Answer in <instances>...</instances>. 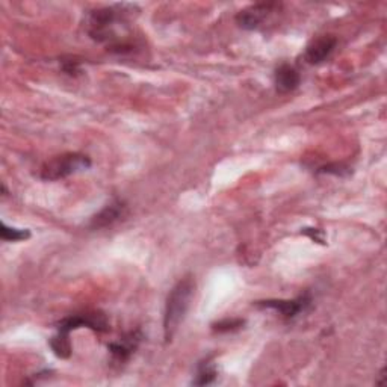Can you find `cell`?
<instances>
[{"instance_id": "6da1fadb", "label": "cell", "mask_w": 387, "mask_h": 387, "mask_svg": "<svg viewBox=\"0 0 387 387\" xmlns=\"http://www.w3.org/2000/svg\"><path fill=\"white\" fill-rule=\"evenodd\" d=\"M136 5L117 4L94 9L88 14V35L97 43H105L111 50L123 54L132 50L126 34L129 32V19L136 12Z\"/></svg>"}, {"instance_id": "7a4b0ae2", "label": "cell", "mask_w": 387, "mask_h": 387, "mask_svg": "<svg viewBox=\"0 0 387 387\" xmlns=\"http://www.w3.org/2000/svg\"><path fill=\"white\" fill-rule=\"evenodd\" d=\"M196 291V283L192 277H184L177 281V285L170 291L165 304L164 313V338L165 342H171L176 336L179 327L189 311V306Z\"/></svg>"}, {"instance_id": "3957f363", "label": "cell", "mask_w": 387, "mask_h": 387, "mask_svg": "<svg viewBox=\"0 0 387 387\" xmlns=\"http://www.w3.org/2000/svg\"><path fill=\"white\" fill-rule=\"evenodd\" d=\"M91 166V159L82 153H64L61 156L47 161L40 171V177L47 182H56L76 173L88 170Z\"/></svg>"}, {"instance_id": "277c9868", "label": "cell", "mask_w": 387, "mask_h": 387, "mask_svg": "<svg viewBox=\"0 0 387 387\" xmlns=\"http://www.w3.org/2000/svg\"><path fill=\"white\" fill-rule=\"evenodd\" d=\"M91 328L97 333H106L109 331V322L106 315L101 312H91V313H82V315H71L64 318L58 324V331L64 334H70L77 328Z\"/></svg>"}, {"instance_id": "5b68a950", "label": "cell", "mask_w": 387, "mask_h": 387, "mask_svg": "<svg viewBox=\"0 0 387 387\" xmlns=\"http://www.w3.org/2000/svg\"><path fill=\"white\" fill-rule=\"evenodd\" d=\"M312 304V295L311 292H304L303 295L296 296L293 300H265L257 301L254 306L257 308H271V311L278 312L283 318L292 319L298 316L300 313L306 312Z\"/></svg>"}, {"instance_id": "8992f818", "label": "cell", "mask_w": 387, "mask_h": 387, "mask_svg": "<svg viewBox=\"0 0 387 387\" xmlns=\"http://www.w3.org/2000/svg\"><path fill=\"white\" fill-rule=\"evenodd\" d=\"M280 6L281 5L277 2H262L250 5L238 12L236 23L242 29L254 31L259 28V26H262V23L266 20L271 12H276L277 9H280Z\"/></svg>"}, {"instance_id": "52a82bcc", "label": "cell", "mask_w": 387, "mask_h": 387, "mask_svg": "<svg viewBox=\"0 0 387 387\" xmlns=\"http://www.w3.org/2000/svg\"><path fill=\"white\" fill-rule=\"evenodd\" d=\"M141 341H143V333L139 330L127 333L123 339L119 342H112L109 343V351L112 354L114 362L117 363H124L127 362L131 356L136 351V348L139 346Z\"/></svg>"}, {"instance_id": "ba28073f", "label": "cell", "mask_w": 387, "mask_h": 387, "mask_svg": "<svg viewBox=\"0 0 387 387\" xmlns=\"http://www.w3.org/2000/svg\"><path fill=\"white\" fill-rule=\"evenodd\" d=\"M336 46H338L336 36H333V35L319 36L307 46L304 59L308 64H313V66L315 64L324 62L327 58H330V55L333 54L334 49H336Z\"/></svg>"}, {"instance_id": "9c48e42d", "label": "cell", "mask_w": 387, "mask_h": 387, "mask_svg": "<svg viewBox=\"0 0 387 387\" xmlns=\"http://www.w3.org/2000/svg\"><path fill=\"white\" fill-rule=\"evenodd\" d=\"M301 82V76L293 66L291 64H281L280 67H277L274 73V84L276 89L280 94H288L295 91L296 88L300 86Z\"/></svg>"}, {"instance_id": "30bf717a", "label": "cell", "mask_w": 387, "mask_h": 387, "mask_svg": "<svg viewBox=\"0 0 387 387\" xmlns=\"http://www.w3.org/2000/svg\"><path fill=\"white\" fill-rule=\"evenodd\" d=\"M126 213V204L120 200H114L109 204H106L97 215L93 216L91 223H89V227L91 228H103L112 226L114 223H117L119 219H121Z\"/></svg>"}, {"instance_id": "8fae6325", "label": "cell", "mask_w": 387, "mask_h": 387, "mask_svg": "<svg viewBox=\"0 0 387 387\" xmlns=\"http://www.w3.org/2000/svg\"><path fill=\"white\" fill-rule=\"evenodd\" d=\"M50 346L54 350L55 356L61 358H69L71 356V342H70V334H64V333H56L54 338L50 339Z\"/></svg>"}, {"instance_id": "7c38bea8", "label": "cell", "mask_w": 387, "mask_h": 387, "mask_svg": "<svg viewBox=\"0 0 387 387\" xmlns=\"http://www.w3.org/2000/svg\"><path fill=\"white\" fill-rule=\"evenodd\" d=\"M218 377V371L215 368L213 363L211 362H203L198 366V372H197V378L194 380V384L196 386H208L215 383Z\"/></svg>"}, {"instance_id": "4fadbf2b", "label": "cell", "mask_w": 387, "mask_h": 387, "mask_svg": "<svg viewBox=\"0 0 387 387\" xmlns=\"http://www.w3.org/2000/svg\"><path fill=\"white\" fill-rule=\"evenodd\" d=\"M0 236H2L4 241L6 242H19L31 238V231L29 230H23V228H16V227H8L5 223L0 226Z\"/></svg>"}, {"instance_id": "5bb4252c", "label": "cell", "mask_w": 387, "mask_h": 387, "mask_svg": "<svg viewBox=\"0 0 387 387\" xmlns=\"http://www.w3.org/2000/svg\"><path fill=\"white\" fill-rule=\"evenodd\" d=\"M243 326H245V321L241 319V318L223 319V321H218V322H215V324H212V331L219 333V334H221V333H231V331L241 330Z\"/></svg>"}, {"instance_id": "9a60e30c", "label": "cell", "mask_w": 387, "mask_h": 387, "mask_svg": "<svg viewBox=\"0 0 387 387\" xmlns=\"http://www.w3.org/2000/svg\"><path fill=\"white\" fill-rule=\"evenodd\" d=\"M318 174H333L338 177H346L351 174V169L348 165L342 164V162H334V164H328L321 166V169L316 171Z\"/></svg>"}, {"instance_id": "2e32d148", "label": "cell", "mask_w": 387, "mask_h": 387, "mask_svg": "<svg viewBox=\"0 0 387 387\" xmlns=\"http://www.w3.org/2000/svg\"><path fill=\"white\" fill-rule=\"evenodd\" d=\"M301 235L308 236L312 241H315L318 243H322V245L326 243V233L322 230H319V228H308V227L303 228L301 230Z\"/></svg>"}, {"instance_id": "e0dca14e", "label": "cell", "mask_w": 387, "mask_h": 387, "mask_svg": "<svg viewBox=\"0 0 387 387\" xmlns=\"http://www.w3.org/2000/svg\"><path fill=\"white\" fill-rule=\"evenodd\" d=\"M62 69L69 74H77L79 73V61H62Z\"/></svg>"}]
</instances>
